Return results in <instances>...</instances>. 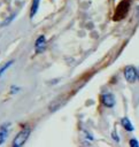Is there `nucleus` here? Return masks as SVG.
Listing matches in <instances>:
<instances>
[{
    "label": "nucleus",
    "mask_w": 139,
    "mask_h": 147,
    "mask_svg": "<svg viewBox=\"0 0 139 147\" xmlns=\"http://www.w3.org/2000/svg\"><path fill=\"white\" fill-rule=\"evenodd\" d=\"M30 133H31L30 127H24L23 130H21L13 141V147H21L22 145H24L28 138L30 137Z\"/></svg>",
    "instance_id": "1"
},
{
    "label": "nucleus",
    "mask_w": 139,
    "mask_h": 147,
    "mask_svg": "<svg viewBox=\"0 0 139 147\" xmlns=\"http://www.w3.org/2000/svg\"><path fill=\"white\" fill-rule=\"evenodd\" d=\"M130 146H132V147H138V146H139V142L137 141V139L133 138V139L130 140Z\"/></svg>",
    "instance_id": "9"
},
{
    "label": "nucleus",
    "mask_w": 139,
    "mask_h": 147,
    "mask_svg": "<svg viewBox=\"0 0 139 147\" xmlns=\"http://www.w3.org/2000/svg\"><path fill=\"white\" fill-rule=\"evenodd\" d=\"M101 101H102V103L106 107H109L110 108V107H113L115 105V96L111 93H105L101 96Z\"/></svg>",
    "instance_id": "3"
},
{
    "label": "nucleus",
    "mask_w": 139,
    "mask_h": 147,
    "mask_svg": "<svg viewBox=\"0 0 139 147\" xmlns=\"http://www.w3.org/2000/svg\"><path fill=\"white\" fill-rule=\"evenodd\" d=\"M111 136L114 137V140H115V141H118V140H119V139H118V136H116V132H113Z\"/></svg>",
    "instance_id": "11"
},
{
    "label": "nucleus",
    "mask_w": 139,
    "mask_h": 147,
    "mask_svg": "<svg viewBox=\"0 0 139 147\" xmlns=\"http://www.w3.org/2000/svg\"><path fill=\"white\" fill-rule=\"evenodd\" d=\"M9 126H10V123H3V124L0 126V146L5 142V140H6L7 136H8Z\"/></svg>",
    "instance_id": "5"
},
{
    "label": "nucleus",
    "mask_w": 139,
    "mask_h": 147,
    "mask_svg": "<svg viewBox=\"0 0 139 147\" xmlns=\"http://www.w3.org/2000/svg\"><path fill=\"white\" fill-rule=\"evenodd\" d=\"M45 47H46V39L44 36H39L34 42V48H36V52L37 53H41L45 51Z\"/></svg>",
    "instance_id": "4"
},
{
    "label": "nucleus",
    "mask_w": 139,
    "mask_h": 147,
    "mask_svg": "<svg viewBox=\"0 0 139 147\" xmlns=\"http://www.w3.org/2000/svg\"><path fill=\"white\" fill-rule=\"evenodd\" d=\"M124 77L125 79L129 82V83H134L137 77H138V74H137V70L132 65H129L124 69Z\"/></svg>",
    "instance_id": "2"
},
{
    "label": "nucleus",
    "mask_w": 139,
    "mask_h": 147,
    "mask_svg": "<svg viewBox=\"0 0 139 147\" xmlns=\"http://www.w3.org/2000/svg\"><path fill=\"white\" fill-rule=\"evenodd\" d=\"M11 64H13V61H9V62H7V63H6V64L0 69V77L2 76V74H3V72H5V71H6V70L11 65Z\"/></svg>",
    "instance_id": "8"
},
{
    "label": "nucleus",
    "mask_w": 139,
    "mask_h": 147,
    "mask_svg": "<svg viewBox=\"0 0 139 147\" xmlns=\"http://www.w3.org/2000/svg\"><path fill=\"white\" fill-rule=\"evenodd\" d=\"M121 124L123 125V127L126 130V131H133V125L131 124V121L126 117H123L121 119Z\"/></svg>",
    "instance_id": "6"
},
{
    "label": "nucleus",
    "mask_w": 139,
    "mask_h": 147,
    "mask_svg": "<svg viewBox=\"0 0 139 147\" xmlns=\"http://www.w3.org/2000/svg\"><path fill=\"white\" fill-rule=\"evenodd\" d=\"M38 8H39V0H32V5L30 9V17H33L36 15Z\"/></svg>",
    "instance_id": "7"
},
{
    "label": "nucleus",
    "mask_w": 139,
    "mask_h": 147,
    "mask_svg": "<svg viewBox=\"0 0 139 147\" xmlns=\"http://www.w3.org/2000/svg\"><path fill=\"white\" fill-rule=\"evenodd\" d=\"M10 90H11V93H13V94H15V93L20 90V87H17V86H11V88H10Z\"/></svg>",
    "instance_id": "10"
}]
</instances>
